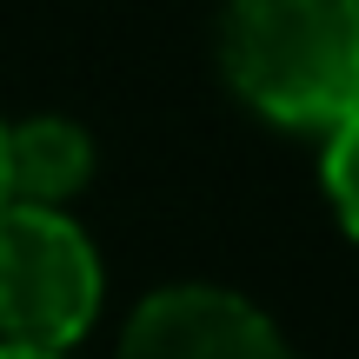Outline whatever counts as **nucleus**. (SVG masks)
I'll return each instance as SVG.
<instances>
[{
	"label": "nucleus",
	"mask_w": 359,
	"mask_h": 359,
	"mask_svg": "<svg viewBox=\"0 0 359 359\" xmlns=\"http://www.w3.org/2000/svg\"><path fill=\"white\" fill-rule=\"evenodd\" d=\"M320 173H326V200H333L339 226L359 240V114H346L333 133H326V160H320Z\"/></svg>",
	"instance_id": "nucleus-5"
},
{
	"label": "nucleus",
	"mask_w": 359,
	"mask_h": 359,
	"mask_svg": "<svg viewBox=\"0 0 359 359\" xmlns=\"http://www.w3.org/2000/svg\"><path fill=\"white\" fill-rule=\"evenodd\" d=\"M120 359H293L280 326L226 286H160L133 306Z\"/></svg>",
	"instance_id": "nucleus-3"
},
{
	"label": "nucleus",
	"mask_w": 359,
	"mask_h": 359,
	"mask_svg": "<svg viewBox=\"0 0 359 359\" xmlns=\"http://www.w3.org/2000/svg\"><path fill=\"white\" fill-rule=\"evenodd\" d=\"M0 359H67V353H53V346H13V339H0Z\"/></svg>",
	"instance_id": "nucleus-6"
},
{
	"label": "nucleus",
	"mask_w": 359,
	"mask_h": 359,
	"mask_svg": "<svg viewBox=\"0 0 359 359\" xmlns=\"http://www.w3.org/2000/svg\"><path fill=\"white\" fill-rule=\"evenodd\" d=\"M100 313V259L67 206H0V339L67 353Z\"/></svg>",
	"instance_id": "nucleus-2"
},
{
	"label": "nucleus",
	"mask_w": 359,
	"mask_h": 359,
	"mask_svg": "<svg viewBox=\"0 0 359 359\" xmlns=\"http://www.w3.org/2000/svg\"><path fill=\"white\" fill-rule=\"evenodd\" d=\"M219 60L266 120L333 133L359 114V0H226Z\"/></svg>",
	"instance_id": "nucleus-1"
},
{
	"label": "nucleus",
	"mask_w": 359,
	"mask_h": 359,
	"mask_svg": "<svg viewBox=\"0 0 359 359\" xmlns=\"http://www.w3.org/2000/svg\"><path fill=\"white\" fill-rule=\"evenodd\" d=\"M93 173V147L74 120H27L7 127V200L67 206Z\"/></svg>",
	"instance_id": "nucleus-4"
},
{
	"label": "nucleus",
	"mask_w": 359,
	"mask_h": 359,
	"mask_svg": "<svg viewBox=\"0 0 359 359\" xmlns=\"http://www.w3.org/2000/svg\"><path fill=\"white\" fill-rule=\"evenodd\" d=\"M0 206H7V127H0Z\"/></svg>",
	"instance_id": "nucleus-7"
}]
</instances>
